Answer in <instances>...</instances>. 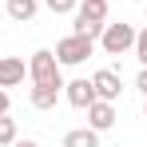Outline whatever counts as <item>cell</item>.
<instances>
[{
    "mask_svg": "<svg viewBox=\"0 0 147 147\" xmlns=\"http://www.w3.org/2000/svg\"><path fill=\"white\" fill-rule=\"evenodd\" d=\"M28 76H32V84H56V88H64V80H60V60H56V52H48V48L32 52Z\"/></svg>",
    "mask_w": 147,
    "mask_h": 147,
    "instance_id": "cell-1",
    "label": "cell"
},
{
    "mask_svg": "<svg viewBox=\"0 0 147 147\" xmlns=\"http://www.w3.org/2000/svg\"><path fill=\"white\" fill-rule=\"evenodd\" d=\"M99 44H103L107 56H123L127 48H135V28H131V24H103Z\"/></svg>",
    "mask_w": 147,
    "mask_h": 147,
    "instance_id": "cell-2",
    "label": "cell"
},
{
    "mask_svg": "<svg viewBox=\"0 0 147 147\" xmlns=\"http://www.w3.org/2000/svg\"><path fill=\"white\" fill-rule=\"evenodd\" d=\"M88 56H92V40H88V36H76V32H72L68 40H60V44H56V60H60V64H68V68L84 64Z\"/></svg>",
    "mask_w": 147,
    "mask_h": 147,
    "instance_id": "cell-3",
    "label": "cell"
},
{
    "mask_svg": "<svg viewBox=\"0 0 147 147\" xmlns=\"http://www.w3.org/2000/svg\"><path fill=\"white\" fill-rule=\"evenodd\" d=\"M92 88H96V99H107V103H111V99H119V72H115V68H99L96 76H92Z\"/></svg>",
    "mask_w": 147,
    "mask_h": 147,
    "instance_id": "cell-4",
    "label": "cell"
},
{
    "mask_svg": "<svg viewBox=\"0 0 147 147\" xmlns=\"http://www.w3.org/2000/svg\"><path fill=\"white\" fill-rule=\"evenodd\" d=\"M64 96L72 107H92L96 103V88H92V80H72V84H64Z\"/></svg>",
    "mask_w": 147,
    "mask_h": 147,
    "instance_id": "cell-5",
    "label": "cell"
},
{
    "mask_svg": "<svg viewBox=\"0 0 147 147\" xmlns=\"http://www.w3.org/2000/svg\"><path fill=\"white\" fill-rule=\"evenodd\" d=\"M115 123V107L107 103V99H96L92 107H88V127H96V131H107Z\"/></svg>",
    "mask_w": 147,
    "mask_h": 147,
    "instance_id": "cell-6",
    "label": "cell"
},
{
    "mask_svg": "<svg viewBox=\"0 0 147 147\" xmlns=\"http://www.w3.org/2000/svg\"><path fill=\"white\" fill-rule=\"evenodd\" d=\"M16 84H24V60L0 56V88H16Z\"/></svg>",
    "mask_w": 147,
    "mask_h": 147,
    "instance_id": "cell-7",
    "label": "cell"
},
{
    "mask_svg": "<svg viewBox=\"0 0 147 147\" xmlns=\"http://www.w3.org/2000/svg\"><path fill=\"white\" fill-rule=\"evenodd\" d=\"M60 92H64V88H56V84H36L28 99H32V107L48 111V107H56V99H60Z\"/></svg>",
    "mask_w": 147,
    "mask_h": 147,
    "instance_id": "cell-8",
    "label": "cell"
},
{
    "mask_svg": "<svg viewBox=\"0 0 147 147\" xmlns=\"http://www.w3.org/2000/svg\"><path fill=\"white\" fill-rule=\"evenodd\" d=\"M64 147H99V131L96 127H76L64 135Z\"/></svg>",
    "mask_w": 147,
    "mask_h": 147,
    "instance_id": "cell-9",
    "label": "cell"
},
{
    "mask_svg": "<svg viewBox=\"0 0 147 147\" xmlns=\"http://www.w3.org/2000/svg\"><path fill=\"white\" fill-rule=\"evenodd\" d=\"M99 32H103V24H99V20H92V16H84V12H76V36H88V40H99Z\"/></svg>",
    "mask_w": 147,
    "mask_h": 147,
    "instance_id": "cell-10",
    "label": "cell"
},
{
    "mask_svg": "<svg viewBox=\"0 0 147 147\" xmlns=\"http://www.w3.org/2000/svg\"><path fill=\"white\" fill-rule=\"evenodd\" d=\"M4 8H8L12 20H32V16H36V0H8Z\"/></svg>",
    "mask_w": 147,
    "mask_h": 147,
    "instance_id": "cell-11",
    "label": "cell"
},
{
    "mask_svg": "<svg viewBox=\"0 0 147 147\" xmlns=\"http://www.w3.org/2000/svg\"><path fill=\"white\" fill-rule=\"evenodd\" d=\"M80 12L103 24V20H107V0H84V4H80Z\"/></svg>",
    "mask_w": 147,
    "mask_h": 147,
    "instance_id": "cell-12",
    "label": "cell"
},
{
    "mask_svg": "<svg viewBox=\"0 0 147 147\" xmlns=\"http://www.w3.org/2000/svg\"><path fill=\"white\" fill-rule=\"evenodd\" d=\"M16 143V119H8V111L0 115V147H12Z\"/></svg>",
    "mask_w": 147,
    "mask_h": 147,
    "instance_id": "cell-13",
    "label": "cell"
},
{
    "mask_svg": "<svg viewBox=\"0 0 147 147\" xmlns=\"http://www.w3.org/2000/svg\"><path fill=\"white\" fill-rule=\"evenodd\" d=\"M44 4H48L56 16H64V12H76V4H80V0H44Z\"/></svg>",
    "mask_w": 147,
    "mask_h": 147,
    "instance_id": "cell-14",
    "label": "cell"
},
{
    "mask_svg": "<svg viewBox=\"0 0 147 147\" xmlns=\"http://www.w3.org/2000/svg\"><path fill=\"white\" fill-rule=\"evenodd\" d=\"M135 56H139V64L147 68V28H143V32H135Z\"/></svg>",
    "mask_w": 147,
    "mask_h": 147,
    "instance_id": "cell-15",
    "label": "cell"
},
{
    "mask_svg": "<svg viewBox=\"0 0 147 147\" xmlns=\"http://www.w3.org/2000/svg\"><path fill=\"white\" fill-rule=\"evenodd\" d=\"M135 88H139V92H143V96H147V68H143V72H139V80H135Z\"/></svg>",
    "mask_w": 147,
    "mask_h": 147,
    "instance_id": "cell-16",
    "label": "cell"
},
{
    "mask_svg": "<svg viewBox=\"0 0 147 147\" xmlns=\"http://www.w3.org/2000/svg\"><path fill=\"white\" fill-rule=\"evenodd\" d=\"M4 111H8V92L0 88V115H4Z\"/></svg>",
    "mask_w": 147,
    "mask_h": 147,
    "instance_id": "cell-17",
    "label": "cell"
},
{
    "mask_svg": "<svg viewBox=\"0 0 147 147\" xmlns=\"http://www.w3.org/2000/svg\"><path fill=\"white\" fill-rule=\"evenodd\" d=\"M12 147H40V143H36V139H16Z\"/></svg>",
    "mask_w": 147,
    "mask_h": 147,
    "instance_id": "cell-18",
    "label": "cell"
},
{
    "mask_svg": "<svg viewBox=\"0 0 147 147\" xmlns=\"http://www.w3.org/2000/svg\"><path fill=\"white\" fill-rule=\"evenodd\" d=\"M139 4H147V0H139Z\"/></svg>",
    "mask_w": 147,
    "mask_h": 147,
    "instance_id": "cell-19",
    "label": "cell"
},
{
    "mask_svg": "<svg viewBox=\"0 0 147 147\" xmlns=\"http://www.w3.org/2000/svg\"><path fill=\"white\" fill-rule=\"evenodd\" d=\"M143 115H147V107H143Z\"/></svg>",
    "mask_w": 147,
    "mask_h": 147,
    "instance_id": "cell-20",
    "label": "cell"
}]
</instances>
